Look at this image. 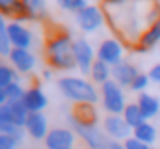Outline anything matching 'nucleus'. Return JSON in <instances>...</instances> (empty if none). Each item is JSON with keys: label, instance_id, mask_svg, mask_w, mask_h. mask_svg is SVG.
Instances as JSON below:
<instances>
[{"label": "nucleus", "instance_id": "f257e3e1", "mask_svg": "<svg viewBox=\"0 0 160 149\" xmlns=\"http://www.w3.org/2000/svg\"><path fill=\"white\" fill-rule=\"evenodd\" d=\"M73 37L67 30H60L58 34L47 39L45 45V58L48 67L56 71H71L77 67V60L73 54Z\"/></svg>", "mask_w": 160, "mask_h": 149}, {"label": "nucleus", "instance_id": "f03ea898", "mask_svg": "<svg viewBox=\"0 0 160 149\" xmlns=\"http://www.w3.org/2000/svg\"><path fill=\"white\" fill-rule=\"evenodd\" d=\"M58 88L60 91L75 101L77 105H82V103H88V105H95L99 101V93L95 90V86L84 78H78V76H62L58 78Z\"/></svg>", "mask_w": 160, "mask_h": 149}, {"label": "nucleus", "instance_id": "7ed1b4c3", "mask_svg": "<svg viewBox=\"0 0 160 149\" xmlns=\"http://www.w3.org/2000/svg\"><path fill=\"white\" fill-rule=\"evenodd\" d=\"M69 125H71V129L78 134L80 138L88 144L89 149H108L110 147L112 140L106 136V132H102L101 129H97V125L82 123L78 119H75L73 116H69Z\"/></svg>", "mask_w": 160, "mask_h": 149}, {"label": "nucleus", "instance_id": "20e7f679", "mask_svg": "<svg viewBox=\"0 0 160 149\" xmlns=\"http://www.w3.org/2000/svg\"><path fill=\"white\" fill-rule=\"evenodd\" d=\"M101 99L104 110L110 116H121L125 112V93L116 80H108L106 84L101 86Z\"/></svg>", "mask_w": 160, "mask_h": 149}, {"label": "nucleus", "instance_id": "39448f33", "mask_svg": "<svg viewBox=\"0 0 160 149\" xmlns=\"http://www.w3.org/2000/svg\"><path fill=\"white\" fill-rule=\"evenodd\" d=\"M104 23V11L101 9V6H86L82 11L77 13V24L82 32L91 34L95 30H99Z\"/></svg>", "mask_w": 160, "mask_h": 149}, {"label": "nucleus", "instance_id": "423d86ee", "mask_svg": "<svg viewBox=\"0 0 160 149\" xmlns=\"http://www.w3.org/2000/svg\"><path fill=\"white\" fill-rule=\"evenodd\" d=\"M73 54H75V60H77V67L80 69L82 74H89L91 71V65L95 62V56H93V49L91 45L84 39L78 37L73 41Z\"/></svg>", "mask_w": 160, "mask_h": 149}, {"label": "nucleus", "instance_id": "0eeeda50", "mask_svg": "<svg viewBox=\"0 0 160 149\" xmlns=\"http://www.w3.org/2000/svg\"><path fill=\"white\" fill-rule=\"evenodd\" d=\"M97 60H102L110 67L121 64L123 62V45H121V41L110 39V37L101 41V45L97 49Z\"/></svg>", "mask_w": 160, "mask_h": 149}, {"label": "nucleus", "instance_id": "6e6552de", "mask_svg": "<svg viewBox=\"0 0 160 149\" xmlns=\"http://www.w3.org/2000/svg\"><path fill=\"white\" fill-rule=\"evenodd\" d=\"M104 132L106 136H110L112 140L121 142V140H128L132 136V129L127 125V121L123 119V116H106L104 117Z\"/></svg>", "mask_w": 160, "mask_h": 149}, {"label": "nucleus", "instance_id": "1a4fd4ad", "mask_svg": "<svg viewBox=\"0 0 160 149\" xmlns=\"http://www.w3.org/2000/svg\"><path fill=\"white\" fill-rule=\"evenodd\" d=\"M47 149H73L75 146V132L71 129H50L47 138H45Z\"/></svg>", "mask_w": 160, "mask_h": 149}, {"label": "nucleus", "instance_id": "9d476101", "mask_svg": "<svg viewBox=\"0 0 160 149\" xmlns=\"http://www.w3.org/2000/svg\"><path fill=\"white\" fill-rule=\"evenodd\" d=\"M6 32H8L9 39H11L13 49H28V50H30L34 37H32V32H30L22 23H15V21L8 23Z\"/></svg>", "mask_w": 160, "mask_h": 149}, {"label": "nucleus", "instance_id": "9b49d317", "mask_svg": "<svg viewBox=\"0 0 160 149\" xmlns=\"http://www.w3.org/2000/svg\"><path fill=\"white\" fill-rule=\"evenodd\" d=\"M9 64L15 67L17 73H32L36 69V56L28 50V49H13V52L9 54Z\"/></svg>", "mask_w": 160, "mask_h": 149}, {"label": "nucleus", "instance_id": "f8f14e48", "mask_svg": "<svg viewBox=\"0 0 160 149\" xmlns=\"http://www.w3.org/2000/svg\"><path fill=\"white\" fill-rule=\"evenodd\" d=\"M138 74H140V69L127 60H123L121 64L112 67V80H116L121 88H130V84L134 82Z\"/></svg>", "mask_w": 160, "mask_h": 149}, {"label": "nucleus", "instance_id": "ddd939ff", "mask_svg": "<svg viewBox=\"0 0 160 149\" xmlns=\"http://www.w3.org/2000/svg\"><path fill=\"white\" fill-rule=\"evenodd\" d=\"M24 131L34 140H45L47 138V134H48V123H47V117L43 116V112H32V114H28Z\"/></svg>", "mask_w": 160, "mask_h": 149}, {"label": "nucleus", "instance_id": "4468645a", "mask_svg": "<svg viewBox=\"0 0 160 149\" xmlns=\"http://www.w3.org/2000/svg\"><path fill=\"white\" fill-rule=\"evenodd\" d=\"M22 105L26 106V110L30 112H43L48 105V99L45 95V91L41 90L39 86H32L26 90L24 97H22Z\"/></svg>", "mask_w": 160, "mask_h": 149}, {"label": "nucleus", "instance_id": "2eb2a0df", "mask_svg": "<svg viewBox=\"0 0 160 149\" xmlns=\"http://www.w3.org/2000/svg\"><path fill=\"white\" fill-rule=\"evenodd\" d=\"M2 108L6 112V119L21 129H24L26 125V119H28V114L26 106L22 105V101H8L6 105H2Z\"/></svg>", "mask_w": 160, "mask_h": 149}, {"label": "nucleus", "instance_id": "dca6fc26", "mask_svg": "<svg viewBox=\"0 0 160 149\" xmlns=\"http://www.w3.org/2000/svg\"><path fill=\"white\" fill-rule=\"evenodd\" d=\"M157 45H160V19L155 21L149 26V30L142 36V39L138 41V45L134 47V50L136 52H147V50H151Z\"/></svg>", "mask_w": 160, "mask_h": 149}, {"label": "nucleus", "instance_id": "f3484780", "mask_svg": "<svg viewBox=\"0 0 160 149\" xmlns=\"http://www.w3.org/2000/svg\"><path fill=\"white\" fill-rule=\"evenodd\" d=\"M138 106H140V110L143 114V117L145 119H151V117H155V116H158L160 112V99L158 97H155V95H149V93H140V97H138Z\"/></svg>", "mask_w": 160, "mask_h": 149}, {"label": "nucleus", "instance_id": "a211bd4d", "mask_svg": "<svg viewBox=\"0 0 160 149\" xmlns=\"http://www.w3.org/2000/svg\"><path fill=\"white\" fill-rule=\"evenodd\" d=\"M89 76L95 84H106L108 80H112V67L108 64H104L102 60H95L93 65H91V71H89Z\"/></svg>", "mask_w": 160, "mask_h": 149}, {"label": "nucleus", "instance_id": "6ab92c4d", "mask_svg": "<svg viewBox=\"0 0 160 149\" xmlns=\"http://www.w3.org/2000/svg\"><path fill=\"white\" fill-rule=\"evenodd\" d=\"M123 119L127 121V125L134 131L136 127H140L142 123H145L147 119L143 117V114L140 110V106H138V103H130V105H127L125 106V112H123Z\"/></svg>", "mask_w": 160, "mask_h": 149}, {"label": "nucleus", "instance_id": "aec40b11", "mask_svg": "<svg viewBox=\"0 0 160 149\" xmlns=\"http://www.w3.org/2000/svg\"><path fill=\"white\" fill-rule=\"evenodd\" d=\"M132 136H134V138H138L140 142H143V144L151 146V144L157 140V129H155L149 121H145V123H142L140 127H136V129L132 131Z\"/></svg>", "mask_w": 160, "mask_h": 149}, {"label": "nucleus", "instance_id": "412c9836", "mask_svg": "<svg viewBox=\"0 0 160 149\" xmlns=\"http://www.w3.org/2000/svg\"><path fill=\"white\" fill-rule=\"evenodd\" d=\"M71 116L82 123H88V125H95V119H97V112L93 108V105H88V103L77 105V108Z\"/></svg>", "mask_w": 160, "mask_h": 149}, {"label": "nucleus", "instance_id": "4be33fe9", "mask_svg": "<svg viewBox=\"0 0 160 149\" xmlns=\"http://www.w3.org/2000/svg\"><path fill=\"white\" fill-rule=\"evenodd\" d=\"M13 82H19V73L15 71L11 64H2L0 65V88L6 90Z\"/></svg>", "mask_w": 160, "mask_h": 149}, {"label": "nucleus", "instance_id": "5701e85b", "mask_svg": "<svg viewBox=\"0 0 160 149\" xmlns=\"http://www.w3.org/2000/svg\"><path fill=\"white\" fill-rule=\"evenodd\" d=\"M4 91H6V99H8V101H22V97H24V93H26V90L21 86V82L9 84Z\"/></svg>", "mask_w": 160, "mask_h": 149}, {"label": "nucleus", "instance_id": "b1692460", "mask_svg": "<svg viewBox=\"0 0 160 149\" xmlns=\"http://www.w3.org/2000/svg\"><path fill=\"white\" fill-rule=\"evenodd\" d=\"M56 2H58V6H60L62 9H65V11H75V13L82 11L86 6H89L88 0H56Z\"/></svg>", "mask_w": 160, "mask_h": 149}, {"label": "nucleus", "instance_id": "393cba45", "mask_svg": "<svg viewBox=\"0 0 160 149\" xmlns=\"http://www.w3.org/2000/svg\"><path fill=\"white\" fill-rule=\"evenodd\" d=\"M13 52V45L11 39L8 36V32H0V58H9V54Z\"/></svg>", "mask_w": 160, "mask_h": 149}, {"label": "nucleus", "instance_id": "a878e982", "mask_svg": "<svg viewBox=\"0 0 160 149\" xmlns=\"http://www.w3.org/2000/svg\"><path fill=\"white\" fill-rule=\"evenodd\" d=\"M149 82H151L149 74L140 73L138 76H136V78H134V82L130 84V90H132V91H136V93H143V90L149 86Z\"/></svg>", "mask_w": 160, "mask_h": 149}, {"label": "nucleus", "instance_id": "bb28decb", "mask_svg": "<svg viewBox=\"0 0 160 149\" xmlns=\"http://www.w3.org/2000/svg\"><path fill=\"white\" fill-rule=\"evenodd\" d=\"M17 4H19V0H0V13L4 15V17H13V11H15V8H17Z\"/></svg>", "mask_w": 160, "mask_h": 149}, {"label": "nucleus", "instance_id": "cd10ccee", "mask_svg": "<svg viewBox=\"0 0 160 149\" xmlns=\"http://www.w3.org/2000/svg\"><path fill=\"white\" fill-rule=\"evenodd\" d=\"M24 2H26V4H28V8L34 11L36 19L45 15V0H24Z\"/></svg>", "mask_w": 160, "mask_h": 149}, {"label": "nucleus", "instance_id": "c85d7f7f", "mask_svg": "<svg viewBox=\"0 0 160 149\" xmlns=\"http://www.w3.org/2000/svg\"><path fill=\"white\" fill-rule=\"evenodd\" d=\"M21 142L15 140L13 136H6V134H0V149H17Z\"/></svg>", "mask_w": 160, "mask_h": 149}, {"label": "nucleus", "instance_id": "c756f323", "mask_svg": "<svg viewBox=\"0 0 160 149\" xmlns=\"http://www.w3.org/2000/svg\"><path fill=\"white\" fill-rule=\"evenodd\" d=\"M125 149H149V146L143 144V142H140L138 138L130 136L128 140H125Z\"/></svg>", "mask_w": 160, "mask_h": 149}, {"label": "nucleus", "instance_id": "7c9ffc66", "mask_svg": "<svg viewBox=\"0 0 160 149\" xmlns=\"http://www.w3.org/2000/svg\"><path fill=\"white\" fill-rule=\"evenodd\" d=\"M149 78L153 80V82H157V84H160V64H157V65H153L151 67V71H149Z\"/></svg>", "mask_w": 160, "mask_h": 149}, {"label": "nucleus", "instance_id": "2f4dec72", "mask_svg": "<svg viewBox=\"0 0 160 149\" xmlns=\"http://www.w3.org/2000/svg\"><path fill=\"white\" fill-rule=\"evenodd\" d=\"M127 2H132V0H102V6L104 8H118V6H125Z\"/></svg>", "mask_w": 160, "mask_h": 149}, {"label": "nucleus", "instance_id": "473e14b6", "mask_svg": "<svg viewBox=\"0 0 160 149\" xmlns=\"http://www.w3.org/2000/svg\"><path fill=\"white\" fill-rule=\"evenodd\" d=\"M6 28H8V23H6V17H4V15L0 13V32H4Z\"/></svg>", "mask_w": 160, "mask_h": 149}, {"label": "nucleus", "instance_id": "72a5a7b5", "mask_svg": "<svg viewBox=\"0 0 160 149\" xmlns=\"http://www.w3.org/2000/svg\"><path fill=\"white\" fill-rule=\"evenodd\" d=\"M6 103H8V99H6V91L0 88V106H2V105H6Z\"/></svg>", "mask_w": 160, "mask_h": 149}, {"label": "nucleus", "instance_id": "f704fd0d", "mask_svg": "<svg viewBox=\"0 0 160 149\" xmlns=\"http://www.w3.org/2000/svg\"><path fill=\"white\" fill-rule=\"evenodd\" d=\"M2 64H4V62H2V58H0V65H2Z\"/></svg>", "mask_w": 160, "mask_h": 149}, {"label": "nucleus", "instance_id": "c9c22d12", "mask_svg": "<svg viewBox=\"0 0 160 149\" xmlns=\"http://www.w3.org/2000/svg\"><path fill=\"white\" fill-rule=\"evenodd\" d=\"M158 50H160V45H158Z\"/></svg>", "mask_w": 160, "mask_h": 149}, {"label": "nucleus", "instance_id": "e433bc0d", "mask_svg": "<svg viewBox=\"0 0 160 149\" xmlns=\"http://www.w3.org/2000/svg\"><path fill=\"white\" fill-rule=\"evenodd\" d=\"M149 149H155V147H149Z\"/></svg>", "mask_w": 160, "mask_h": 149}]
</instances>
